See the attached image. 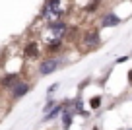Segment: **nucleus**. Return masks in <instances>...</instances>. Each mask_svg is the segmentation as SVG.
Segmentation results:
<instances>
[{"mask_svg": "<svg viewBox=\"0 0 132 130\" xmlns=\"http://www.w3.org/2000/svg\"><path fill=\"white\" fill-rule=\"evenodd\" d=\"M62 16L60 12V0H47V4L41 10V18L43 20H58Z\"/></svg>", "mask_w": 132, "mask_h": 130, "instance_id": "1", "label": "nucleus"}, {"mask_svg": "<svg viewBox=\"0 0 132 130\" xmlns=\"http://www.w3.org/2000/svg\"><path fill=\"white\" fill-rule=\"evenodd\" d=\"M60 62H62V58H47V60H43L41 64H39V68H37L39 76H49V74L56 72Z\"/></svg>", "mask_w": 132, "mask_h": 130, "instance_id": "2", "label": "nucleus"}, {"mask_svg": "<svg viewBox=\"0 0 132 130\" xmlns=\"http://www.w3.org/2000/svg\"><path fill=\"white\" fill-rule=\"evenodd\" d=\"M99 43H101L99 31L91 29V31L84 33V37H82V47H86L87 51H93V49H97V47H99Z\"/></svg>", "mask_w": 132, "mask_h": 130, "instance_id": "3", "label": "nucleus"}, {"mask_svg": "<svg viewBox=\"0 0 132 130\" xmlns=\"http://www.w3.org/2000/svg\"><path fill=\"white\" fill-rule=\"evenodd\" d=\"M29 90H31V84H27V82H23V80H18L16 84L10 87V95H12V99H20V97H23V95H27Z\"/></svg>", "mask_w": 132, "mask_h": 130, "instance_id": "4", "label": "nucleus"}, {"mask_svg": "<svg viewBox=\"0 0 132 130\" xmlns=\"http://www.w3.org/2000/svg\"><path fill=\"white\" fill-rule=\"evenodd\" d=\"M120 23V18L117 14H107V16L101 18V27H115Z\"/></svg>", "mask_w": 132, "mask_h": 130, "instance_id": "5", "label": "nucleus"}, {"mask_svg": "<svg viewBox=\"0 0 132 130\" xmlns=\"http://www.w3.org/2000/svg\"><path fill=\"white\" fill-rule=\"evenodd\" d=\"M64 105H66V103H64ZM64 105H62V103H60V105H54L53 109L45 115V120H53V118H56L60 113H64Z\"/></svg>", "mask_w": 132, "mask_h": 130, "instance_id": "6", "label": "nucleus"}, {"mask_svg": "<svg viewBox=\"0 0 132 130\" xmlns=\"http://www.w3.org/2000/svg\"><path fill=\"white\" fill-rule=\"evenodd\" d=\"M18 80H20V76H18V74H6V76L0 80V84L6 85V87H12V85L16 84Z\"/></svg>", "mask_w": 132, "mask_h": 130, "instance_id": "7", "label": "nucleus"}, {"mask_svg": "<svg viewBox=\"0 0 132 130\" xmlns=\"http://www.w3.org/2000/svg\"><path fill=\"white\" fill-rule=\"evenodd\" d=\"M76 111L74 109H66L64 115H62V124H64V128H68V126H72V115H74Z\"/></svg>", "mask_w": 132, "mask_h": 130, "instance_id": "8", "label": "nucleus"}, {"mask_svg": "<svg viewBox=\"0 0 132 130\" xmlns=\"http://www.w3.org/2000/svg\"><path fill=\"white\" fill-rule=\"evenodd\" d=\"M23 53H25V56H37L39 54V45L37 43H29V45L25 47Z\"/></svg>", "mask_w": 132, "mask_h": 130, "instance_id": "9", "label": "nucleus"}, {"mask_svg": "<svg viewBox=\"0 0 132 130\" xmlns=\"http://www.w3.org/2000/svg\"><path fill=\"white\" fill-rule=\"evenodd\" d=\"M60 47H62V39H60V37H56L53 43L47 45V51H49V53H56V51H60Z\"/></svg>", "mask_w": 132, "mask_h": 130, "instance_id": "10", "label": "nucleus"}, {"mask_svg": "<svg viewBox=\"0 0 132 130\" xmlns=\"http://www.w3.org/2000/svg\"><path fill=\"white\" fill-rule=\"evenodd\" d=\"M89 105H91L93 111H97L99 107H101V95H93V97L89 99Z\"/></svg>", "mask_w": 132, "mask_h": 130, "instance_id": "11", "label": "nucleus"}, {"mask_svg": "<svg viewBox=\"0 0 132 130\" xmlns=\"http://www.w3.org/2000/svg\"><path fill=\"white\" fill-rule=\"evenodd\" d=\"M53 107H54V101H51V95H49V101H47V105L43 107V113L47 115V113H49L51 109H53Z\"/></svg>", "mask_w": 132, "mask_h": 130, "instance_id": "12", "label": "nucleus"}, {"mask_svg": "<svg viewBox=\"0 0 132 130\" xmlns=\"http://www.w3.org/2000/svg\"><path fill=\"white\" fill-rule=\"evenodd\" d=\"M56 90H58V84H53V85H49V87H47V93H49V95H53Z\"/></svg>", "mask_w": 132, "mask_h": 130, "instance_id": "13", "label": "nucleus"}, {"mask_svg": "<svg viewBox=\"0 0 132 130\" xmlns=\"http://www.w3.org/2000/svg\"><path fill=\"white\" fill-rule=\"evenodd\" d=\"M128 58H130V56H119V58H117L115 62H117V64H122V62H126Z\"/></svg>", "mask_w": 132, "mask_h": 130, "instance_id": "14", "label": "nucleus"}, {"mask_svg": "<svg viewBox=\"0 0 132 130\" xmlns=\"http://www.w3.org/2000/svg\"><path fill=\"white\" fill-rule=\"evenodd\" d=\"M128 82H130V85H132V70L128 72Z\"/></svg>", "mask_w": 132, "mask_h": 130, "instance_id": "15", "label": "nucleus"}, {"mask_svg": "<svg viewBox=\"0 0 132 130\" xmlns=\"http://www.w3.org/2000/svg\"><path fill=\"white\" fill-rule=\"evenodd\" d=\"M93 130H99V128H97V126H95V128H93Z\"/></svg>", "mask_w": 132, "mask_h": 130, "instance_id": "16", "label": "nucleus"}, {"mask_svg": "<svg viewBox=\"0 0 132 130\" xmlns=\"http://www.w3.org/2000/svg\"><path fill=\"white\" fill-rule=\"evenodd\" d=\"M95 2H99V0H95Z\"/></svg>", "mask_w": 132, "mask_h": 130, "instance_id": "17", "label": "nucleus"}]
</instances>
